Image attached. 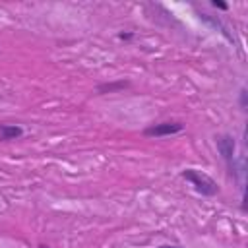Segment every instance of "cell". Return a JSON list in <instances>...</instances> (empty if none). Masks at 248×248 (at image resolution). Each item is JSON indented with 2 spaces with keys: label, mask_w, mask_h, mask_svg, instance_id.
I'll list each match as a JSON object with an SVG mask.
<instances>
[{
  "label": "cell",
  "mask_w": 248,
  "mask_h": 248,
  "mask_svg": "<svg viewBox=\"0 0 248 248\" xmlns=\"http://www.w3.org/2000/svg\"><path fill=\"white\" fill-rule=\"evenodd\" d=\"M182 178L188 180V182L194 186V190H196L198 194H202V196L211 198V196H215V194L219 192L217 182H215L213 178H209L207 174L196 170V169H186V170H182Z\"/></svg>",
  "instance_id": "cell-1"
},
{
  "label": "cell",
  "mask_w": 248,
  "mask_h": 248,
  "mask_svg": "<svg viewBox=\"0 0 248 248\" xmlns=\"http://www.w3.org/2000/svg\"><path fill=\"white\" fill-rule=\"evenodd\" d=\"M215 145H217V151L221 155V159L225 161L229 172L234 176V149H236V141L231 134H219L215 138Z\"/></svg>",
  "instance_id": "cell-2"
},
{
  "label": "cell",
  "mask_w": 248,
  "mask_h": 248,
  "mask_svg": "<svg viewBox=\"0 0 248 248\" xmlns=\"http://www.w3.org/2000/svg\"><path fill=\"white\" fill-rule=\"evenodd\" d=\"M184 130V124L178 120H165V122H157L151 124L143 130V136L147 138H165V136H174L178 132Z\"/></svg>",
  "instance_id": "cell-3"
},
{
  "label": "cell",
  "mask_w": 248,
  "mask_h": 248,
  "mask_svg": "<svg viewBox=\"0 0 248 248\" xmlns=\"http://www.w3.org/2000/svg\"><path fill=\"white\" fill-rule=\"evenodd\" d=\"M23 136V128L17 124H0V141L17 140Z\"/></svg>",
  "instance_id": "cell-4"
},
{
  "label": "cell",
  "mask_w": 248,
  "mask_h": 248,
  "mask_svg": "<svg viewBox=\"0 0 248 248\" xmlns=\"http://www.w3.org/2000/svg\"><path fill=\"white\" fill-rule=\"evenodd\" d=\"M128 87V81L120 79V81H112V83H101L97 85V93H114V91H122Z\"/></svg>",
  "instance_id": "cell-5"
},
{
  "label": "cell",
  "mask_w": 248,
  "mask_h": 248,
  "mask_svg": "<svg viewBox=\"0 0 248 248\" xmlns=\"http://www.w3.org/2000/svg\"><path fill=\"white\" fill-rule=\"evenodd\" d=\"M238 105H240V108L242 110H246V107H248V93H246V89L242 87L240 89V93H238Z\"/></svg>",
  "instance_id": "cell-6"
},
{
  "label": "cell",
  "mask_w": 248,
  "mask_h": 248,
  "mask_svg": "<svg viewBox=\"0 0 248 248\" xmlns=\"http://www.w3.org/2000/svg\"><path fill=\"white\" fill-rule=\"evenodd\" d=\"M211 6L213 8H219V10H229V4L227 2H221V0H211Z\"/></svg>",
  "instance_id": "cell-7"
},
{
  "label": "cell",
  "mask_w": 248,
  "mask_h": 248,
  "mask_svg": "<svg viewBox=\"0 0 248 248\" xmlns=\"http://www.w3.org/2000/svg\"><path fill=\"white\" fill-rule=\"evenodd\" d=\"M159 248H180V246H176V244H161Z\"/></svg>",
  "instance_id": "cell-8"
},
{
  "label": "cell",
  "mask_w": 248,
  "mask_h": 248,
  "mask_svg": "<svg viewBox=\"0 0 248 248\" xmlns=\"http://www.w3.org/2000/svg\"><path fill=\"white\" fill-rule=\"evenodd\" d=\"M39 248H50V246H46V244H41V246H39Z\"/></svg>",
  "instance_id": "cell-9"
}]
</instances>
